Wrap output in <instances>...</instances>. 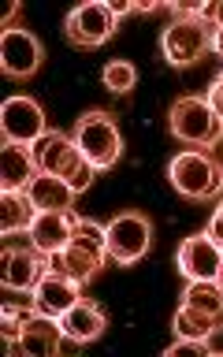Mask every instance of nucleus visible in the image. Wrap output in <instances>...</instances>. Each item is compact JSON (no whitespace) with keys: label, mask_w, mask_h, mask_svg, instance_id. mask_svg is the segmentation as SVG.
<instances>
[{"label":"nucleus","mask_w":223,"mask_h":357,"mask_svg":"<svg viewBox=\"0 0 223 357\" xmlns=\"http://www.w3.org/2000/svg\"><path fill=\"white\" fill-rule=\"evenodd\" d=\"M108 261H112V257H108L105 223L86 220V216H75L71 242H67L60 253L49 257V272H60V275H67V279H75L78 287H86V283H93L97 272H100Z\"/></svg>","instance_id":"1"},{"label":"nucleus","mask_w":223,"mask_h":357,"mask_svg":"<svg viewBox=\"0 0 223 357\" xmlns=\"http://www.w3.org/2000/svg\"><path fill=\"white\" fill-rule=\"evenodd\" d=\"M33 153V164H38L41 175H56V178H67L75 186V194H86L97 178V167L82 156L78 149L75 134H63V130H45L38 142L30 145Z\"/></svg>","instance_id":"2"},{"label":"nucleus","mask_w":223,"mask_h":357,"mask_svg":"<svg viewBox=\"0 0 223 357\" xmlns=\"http://www.w3.org/2000/svg\"><path fill=\"white\" fill-rule=\"evenodd\" d=\"M75 142H78V149H82L86 160L97 167V175L112 172V167L119 164V156H123L119 123L105 108H89L75 119Z\"/></svg>","instance_id":"3"},{"label":"nucleus","mask_w":223,"mask_h":357,"mask_svg":"<svg viewBox=\"0 0 223 357\" xmlns=\"http://www.w3.org/2000/svg\"><path fill=\"white\" fill-rule=\"evenodd\" d=\"M167 183L190 201H208L223 190V164H216L205 149H183L167 164Z\"/></svg>","instance_id":"4"},{"label":"nucleus","mask_w":223,"mask_h":357,"mask_svg":"<svg viewBox=\"0 0 223 357\" xmlns=\"http://www.w3.org/2000/svg\"><path fill=\"white\" fill-rule=\"evenodd\" d=\"M167 130H171L175 142L208 149L223 138V119L208 108L205 97H178L167 112Z\"/></svg>","instance_id":"5"},{"label":"nucleus","mask_w":223,"mask_h":357,"mask_svg":"<svg viewBox=\"0 0 223 357\" xmlns=\"http://www.w3.org/2000/svg\"><path fill=\"white\" fill-rule=\"evenodd\" d=\"M108 238V257L116 264H138L153 245V220L145 212H119L105 223Z\"/></svg>","instance_id":"6"},{"label":"nucleus","mask_w":223,"mask_h":357,"mask_svg":"<svg viewBox=\"0 0 223 357\" xmlns=\"http://www.w3.org/2000/svg\"><path fill=\"white\" fill-rule=\"evenodd\" d=\"M119 30V19L112 15L108 0H86V4H78L75 11H67L63 19V33L67 41L75 45V49H100L112 33Z\"/></svg>","instance_id":"7"},{"label":"nucleus","mask_w":223,"mask_h":357,"mask_svg":"<svg viewBox=\"0 0 223 357\" xmlns=\"http://www.w3.org/2000/svg\"><path fill=\"white\" fill-rule=\"evenodd\" d=\"M160 52L171 67H190L212 52V26L201 19H171L160 33Z\"/></svg>","instance_id":"8"},{"label":"nucleus","mask_w":223,"mask_h":357,"mask_svg":"<svg viewBox=\"0 0 223 357\" xmlns=\"http://www.w3.org/2000/svg\"><path fill=\"white\" fill-rule=\"evenodd\" d=\"M45 130H49V116L33 97L15 93L0 105V134L8 145H33Z\"/></svg>","instance_id":"9"},{"label":"nucleus","mask_w":223,"mask_h":357,"mask_svg":"<svg viewBox=\"0 0 223 357\" xmlns=\"http://www.w3.org/2000/svg\"><path fill=\"white\" fill-rule=\"evenodd\" d=\"M41 63H45V49L30 30H22V26L0 30V71L8 78L26 82V78H33L41 71Z\"/></svg>","instance_id":"10"},{"label":"nucleus","mask_w":223,"mask_h":357,"mask_svg":"<svg viewBox=\"0 0 223 357\" xmlns=\"http://www.w3.org/2000/svg\"><path fill=\"white\" fill-rule=\"evenodd\" d=\"M45 272H49V257L45 253H38L30 242L15 245L11 238H4V250H0V283H4V290L30 294Z\"/></svg>","instance_id":"11"},{"label":"nucleus","mask_w":223,"mask_h":357,"mask_svg":"<svg viewBox=\"0 0 223 357\" xmlns=\"http://www.w3.org/2000/svg\"><path fill=\"white\" fill-rule=\"evenodd\" d=\"M63 346V328L60 320L49 317V312H38V309H26L19 320V350L26 357H56Z\"/></svg>","instance_id":"12"},{"label":"nucleus","mask_w":223,"mask_h":357,"mask_svg":"<svg viewBox=\"0 0 223 357\" xmlns=\"http://www.w3.org/2000/svg\"><path fill=\"white\" fill-rule=\"evenodd\" d=\"M175 264H178V272H183L186 279H212V283H220L223 250L201 231V234L183 238V245H178V253H175Z\"/></svg>","instance_id":"13"},{"label":"nucleus","mask_w":223,"mask_h":357,"mask_svg":"<svg viewBox=\"0 0 223 357\" xmlns=\"http://www.w3.org/2000/svg\"><path fill=\"white\" fill-rule=\"evenodd\" d=\"M75 301H82V287H78L75 279L60 275V272H45L38 279V287L30 290V305L38 312H49L56 320H60Z\"/></svg>","instance_id":"14"},{"label":"nucleus","mask_w":223,"mask_h":357,"mask_svg":"<svg viewBox=\"0 0 223 357\" xmlns=\"http://www.w3.org/2000/svg\"><path fill=\"white\" fill-rule=\"evenodd\" d=\"M71 231H75V212H38L30 231H26V238L38 253L52 257L71 242Z\"/></svg>","instance_id":"15"},{"label":"nucleus","mask_w":223,"mask_h":357,"mask_svg":"<svg viewBox=\"0 0 223 357\" xmlns=\"http://www.w3.org/2000/svg\"><path fill=\"white\" fill-rule=\"evenodd\" d=\"M38 175V164H33L30 145H8L0 149V194H19L26 190Z\"/></svg>","instance_id":"16"},{"label":"nucleus","mask_w":223,"mask_h":357,"mask_svg":"<svg viewBox=\"0 0 223 357\" xmlns=\"http://www.w3.org/2000/svg\"><path fill=\"white\" fill-rule=\"evenodd\" d=\"M26 197L38 212H75V186L67 178H56V175H33V183L26 186Z\"/></svg>","instance_id":"17"},{"label":"nucleus","mask_w":223,"mask_h":357,"mask_svg":"<svg viewBox=\"0 0 223 357\" xmlns=\"http://www.w3.org/2000/svg\"><path fill=\"white\" fill-rule=\"evenodd\" d=\"M60 328H63V335H71V339H78L86 346V342H93V339H100V335L108 331V317H105L100 305H93V301L82 298L60 317Z\"/></svg>","instance_id":"18"},{"label":"nucleus","mask_w":223,"mask_h":357,"mask_svg":"<svg viewBox=\"0 0 223 357\" xmlns=\"http://www.w3.org/2000/svg\"><path fill=\"white\" fill-rule=\"evenodd\" d=\"M183 305L208 312V317L223 328V283H212V279H190L186 290H183Z\"/></svg>","instance_id":"19"},{"label":"nucleus","mask_w":223,"mask_h":357,"mask_svg":"<svg viewBox=\"0 0 223 357\" xmlns=\"http://www.w3.org/2000/svg\"><path fill=\"white\" fill-rule=\"evenodd\" d=\"M33 216H38V208L30 205L26 190H19V194H0V231L4 234L30 231Z\"/></svg>","instance_id":"20"},{"label":"nucleus","mask_w":223,"mask_h":357,"mask_svg":"<svg viewBox=\"0 0 223 357\" xmlns=\"http://www.w3.org/2000/svg\"><path fill=\"white\" fill-rule=\"evenodd\" d=\"M171 331L178 339H212L220 331V324L201 309H190V305H178L175 317H171Z\"/></svg>","instance_id":"21"},{"label":"nucleus","mask_w":223,"mask_h":357,"mask_svg":"<svg viewBox=\"0 0 223 357\" xmlns=\"http://www.w3.org/2000/svg\"><path fill=\"white\" fill-rule=\"evenodd\" d=\"M100 82H105V89H112V93H130V89L138 86V67L130 60H108L100 67Z\"/></svg>","instance_id":"22"},{"label":"nucleus","mask_w":223,"mask_h":357,"mask_svg":"<svg viewBox=\"0 0 223 357\" xmlns=\"http://www.w3.org/2000/svg\"><path fill=\"white\" fill-rule=\"evenodd\" d=\"M178 354L205 357V354H212V350H208V339H178V335H175V342L167 346V357H178Z\"/></svg>","instance_id":"23"},{"label":"nucleus","mask_w":223,"mask_h":357,"mask_svg":"<svg viewBox=\"0 0 223 357\" xmlns=\"http://www.w3.org/2000/svg\"><path fill=\"white\" fill-rule=\"evenodd\" d=\"M205 26L220 30L223 26V0H208V4H201V15H197Z\"/></svg>","instance_id":"24"},{"label":"nucleus","mask_w":223,"mask_h":357,"mask_svg":"<svg viewBox=\"0 0 223 357\" xmlns=\"http://www.w3.org/2000/svg\"><path fill=\"white\" fill-rule=\"evenodd\" d=\"M205 100H208V108L223 119V71L212 78V86H208V97H205Z\"/></svg>","instance_id":"25"},{"label":"nucleus","mask_w":223,"mask_h":357,"mask_svg":"<svg viewBox=\"0 0 223 357\" xmlns=\"http://www.w3.org/2000/svg\"><path fill=\"white\" fill-rule=\"evenodd\" d=\"M205 234H208V238H212V242H216L220 250H223V212H212V220H208Z\"/></svg>","instance_id":"26"},{"label":"nucleus","mask_w":223,"mask_h":357,"mask_svg":"<svg viewBox=\"0 0 223 357\" xmlns=\"http://www.w3.org/2000/svg\"><path fill=\"white\" fill-rule=\"evenodd\" d=\"M108 8H112V15H116V19L130 15V11H138V4H134V0H108Z\"/></svg>","instance_id":"27"},{"label":"nucleus","mask_w":223,"mask_h":357,"mask_svg":"<svg viewBox=\"0 0 223 357\" xmlns=\"http://www.w3.org/2000/svg\"><path fill=\"white\" fill-rule=\"evenodd\" d=\"M212 52H216L220 60H223V26H220V30H212Z\"/></svg>","instance_id":"28"},{"label":"nucleus","mask_w":223,"mask_h":357,"mask_svg":"<svg viewBox=\"0 0 223 357\" xmlns=\"http://www.w3.org/2000/svg\"><path fill=\"white\" fill-rule=\"evenodd\" d=\"M216 212H223V201H220V208H216Z\"/></svg>","instance_id":"29"}]
</instances>
